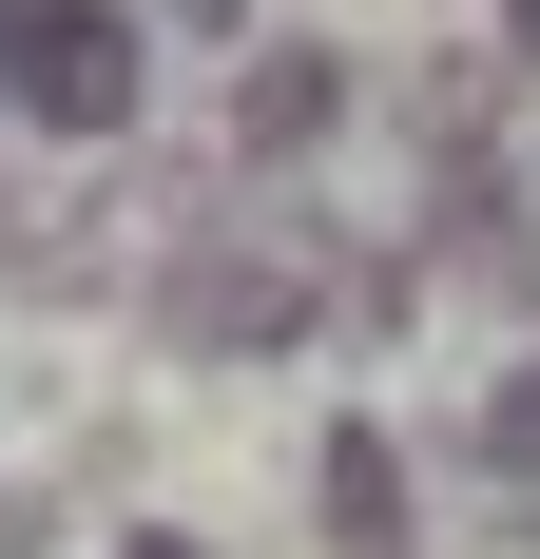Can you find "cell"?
<instances>
[{
	"label": "cell",
	"instance_id": "6da1fadb",
	"mask_svg": "<svg viewBox=\"0 0 540 559\" xmlns=\"http://www.w3.org/2000/svg\"><path fill=\"white\" fill-rule=\"evenodd\" d=\"M0 97L39 135H136V20L116 0H0Z\"/></svg>",
	"mask_w": 540,
	"mask_h": 559
},
{
	"label": "cell",
	"instance_id": "7a4b0ae2",
	"mask_svg": "<svg viewBox=\"0 0 540 559\" xmlns=\"http://www.w3.org/2000/svg\"><path fill=\"white\" fill-rule=\"evenodd\" d=\"M174 329H193V347H290V329H309V251H270V231L193 251V289H174Z\"/></svg>",
	"mask_w": 540,
	"mask_h": 559
},
{
	"label": "cell",
	"instance_id": "3957f363",
	"mask_svg": "<svg viewBox=\"0 0 540 559\" xmlns=\"http://www.w3.org/2000/svg\"><path fill=\"white\" fill-rule=\"evenodd\" d=\"M328 116H348V78H328V58H309V39H270V58H251V78H232V135H251V155H309Z\"/></svg>",
	"mask_w": 540,
	"mask_h": 559
},
{
	"label": "cell",
	"instance_id": "277c9868",
	"mask_svg": "<svg viewBox=\"0 0 540 559\" xmlns=\"http://www.w3.org/2000/svg\"><path fill=\"white\" fill-rule=\"evenodd\" d=\"M328 540L348 559L406 540V444H386V425H328Z\"/></svg>",
	"mask_w": 540,
	"mask_h": 559
},
{
	"label": "cell",
	"instance_id": "5b68a950",
	"mask_svg": "<svg viewBox=\"0 0 540 559\" xmlns=\"http://www.w3.org/2000/svg\"><path fill=\"white\" fill-rule=\"evenodd\" d=\"M483 463H540V367H521V386H483Z\"/></svg>",
	"mask_w": 540,
	"mask_h": 559
},
{
	"label": "cell",
	"instance_id": "8992f818",
	"mask_svg": "<svg viewBox=\"0 0 540 559\" xmlns=\"http://www.w3.org/2000/svg\"><path fill=\"white\" fill-rule=\"evenodd\" d=\"M116 559H193V540H116Z\"/></svg>",
	"mask_w": 540,
	"mask_h": 559
},
{
	"label": "cell",
	"instance_id": "52a82bcc",
	"mask_svg": "<svg viewBox=\"0 0 540 559\" xmlns=\"http://www.w3.org/2000/svg\"><path fill=\"white\" fill-rule=\"evenodd\" d=\"M521 58H540V0H521Z\"/></svg>",
	"mask_w": 540,
	"mask_h": 559
}]
</instances>
